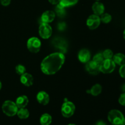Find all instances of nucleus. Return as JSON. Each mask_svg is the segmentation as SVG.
Returning <instances> with one entry per match:
<instances>
[{
	"mask_svg": "<svg viewBox=\"0 0 125 125\" xmlns=\"http://www.w3.org/2000/svg\"><path fill=\"white\" fill-rule=\"evenodd\" d=\"M18 109L15 103L9 100L5 101L2 106V112L9 117L15 115L18 111Z\"/></svg>",
	"mask_w": 125,
	"mask_h": 125,
	"instance_id": "f03ea898",
	"label": "nucleus"
},
{
	"mask_svg": "<svg viewBox=\"0 0 125 125\" xmlns=\"http://www.w3.org/2000/svg\"><path fill=\"white\" fill-rule=\"evenodd\" d=\"M104 60V59L103 56V54L98 53L96 55H95V56L93 58L92 61L100 65L101 63L103 62Z\"/></svg>",
	"mask_w": 125,
	"mask_h": 125,
	"instance_id": "5701e85b",
	"label": "nucleus"
},
{
	"mask_svg": "<svg viewBox=\"0 0 125 125\" xmlns=\"http://www.w3.org/2000/svg\"><path fill=\"white\" fill-rule=\"evenodd\" d=\"M107 118L110 123L112 125H120L125 118V117L120 111L117 109H114L111 110L109 112Z\"/></svg>",
	"mask_w": 125,
	"mask_h": 125,
	"instance_id": "7ed1b4c3",
	"label": "nucleus"
},
{
	"mask_svg": "<svg viewBox=\"0 0 125 125\" xmlns=\"http://www.w3.org/2000/svg\"><path fill=\"white\" fill-rule=\"evenodd\" d=\"M37 100L42 105H46L50 101L49 95L44 91H40L37 95Z\"/></svg>",
	"mask_w": 125,
	"mask_h": 125,
	"instance_id": "9b49d317",
	"label": "nucleus"
},
{
	"mask_svg": "<svg viewBox=\"0 0 125 125\" xmlns=\"http://www.w3.org/2000/svg\"><path fill=\"white\" fill-rule=\"evenodd\" d=\"M115 65L112 59H104L100 65V72L104 74L111 73L115 68Z\"/></svg>",
	"mask_w": 125,
	"mask_h": 125,
	"instance_id": "20e7f679",
	"label": "nucleus"
},
{
	"mask_svg": "<svg viewBox=\"0 0 125 125\" xmlns=\"http://www.w3.org/2000/svg\"><path fill=\"white\" fill-rule=\"evenodd\" d=\"M75 111V106L74 104L70 101L65 102L62 104L61 108V112L62 115L66 118H69L72 117Z\"/></svg>",
	"mask_w": 125,
	"mask_h": 125,
	"instance_id": "423d86ee",
	"label": "nucleus"
},
{
	"mask_svg": "<svg viewBox=\"0 0 125 125\" xmlns=\"http://www.w3.org/2000/svg\"><path fill=\"white\" fill-rule=\"evenodd\" d=\"M112 60L115 64L122 66L125 63V55L122 53H117L114 55Z\"/></svg>",
	"mask_w": 125,
	"mask_h": 125,
	"instance_id": "dca6fc26",
	"label": "nucleus"
},
{
	"mask_svg": "<svg viewBox=\"0 0 125 125\" xmlns=\"http://www.w3.org/2000/svg\"><path fill=\"white\" fill-rule=\"evenodd\" d=\"M74 125V124H69V125Z\"/></svg>",
	"mask_w": 125,
	"mask_h": 125,
	"instance_id": "c9c22d12",
	"label": "nucleus"
},
{
	"mask_svg": "<svg viewBox=\"0 0 125 125\" xmlns=\"http://www.w3.org/2000/svg\"><path fill=\"white\" fill-rule=\"evenodd\" d=\"M15 71L16 73L20 75H22L23 74L25 73L26 72V68L22 65H18L17 67H15Z\"/></svg>",
	"mask_w": 125,
	"mask_h": 125,
	"instance_id": "393cba45",
	"label": "nucleus"
},
{
	"mask_svg": "<svg viewBox=\"0 0 125 125\" xmlns=\"http://www.w3.org/2000/svg\"><path fill=\"white\" fill-rule=\"evenodd\" d=\"M56 15L54 12L51 10L45 11L42 15L41 20L42 23H50L52 22L54 20Z\"/></svg>",
	"mask_w": 125,
	"mask_h": 125,
	"instance_id": "9d476101",
	"label": "nucleus"
},
{
	"mask_svg": "<svg viewBox=\"0 0 125 125\" xmlns=\"http://www.w3.org/2000/svg\"><path fill=\"white\" fill-rule=\"evenodd\" d=\"M20 81L21 84H23L25 86L29 87L31 86L33 84L34 79H33V77L31 74H29V73H25L21 75Z\"/></svg>",
	"mask_w": 125,
	"mask_h": 125,
	"instance_id": "ddd939ff",
	"label": "nucleus"
},
{
	"mask_svg": "<svg viewBox=\"0 0 125 125\" xmlns=\"http://www.w3.org/2000/svg\"><path fill=\"white\" fill-rule=\"evenodd\" d=\"M39 34L44 39H48L52 35V28L48 23H42L39 26Z\"/></svg>",
	"mask_w": 125,
	"mask_h": 125,
	"instance_id": "0eeeda50",
	"label": "nucleus"
},
{
	"mask_svg": "<svg viewBox=\"0 0 125 125\" xmlns=\"http://www.w3.org/2000/svg\"><path fill=\"white\" fill-rule=\"evenodd\" d=\"M66 24L65 23H60L59 24H58V28L59 30L62 31L65 28Z\"/></svg>",
	"mask_w": 125,
	"mask_h": 125,
	"instance_id": "c85d7f7f",
	"label": "nucleus"
},
{
	"mask_svg": "<svg viewBox=\"0 0 125 125\" xmlns=\"http://www.w3.org/2000/svg\"><path fill=\"white\" fill-rule=\"evenodd\" d=\"M100 20L103 23L107 24V23H110L111 21L112 20V16L107 13H103L101 15Z\"/></svg>",
	"mask_w": 125,
	"mask_h": 125,
	"instance_id": "4be33fe9",
	"label": "nucleus"
},
{
	"mask_svg": "<svg viewBox=\"0 0 125 125\" xmlns=\"http://www.w3.org/2000/svg\"><path fill=\"white\" fill-rule=\"evenodd\" d=\"M90 57L91 55L90 51L86 49L81 50L78 53V59L82 63H87L89 62L90 59Z\"/></svg>",
	"mask_w": 125,
	"mask_h": 125,
	"instance_id": "f8f14e48",
	"label": "nucleus"
},
{
	"mask_svg": "<svg viewBox=\"0 0 125 125\" xmlns=\"http://www.w3.org/2000/svg\"><path fill=\"white\" fill-rule=\"evenodd\" d=\"M1 87H2V84H1V81H0V90L1 89Z\"/></svg>",
	"mask_w": 125,
	"mask_h": 125,
	"instance_id": "f704fd0d",
	"label": "nucleus"
},
{
	"mask_svg": "<svg viewBox=\"0 0 125 125\" xmlns=\"http://www.w3.org/2000/svg\"><path fill=\"white\" fill-rule=\"evenodd\" d=\"M102 54L104 59H112V57L114 56V53L112 51L109 50V49L104 50Z\"/></svg>",
	"mask_w": 125,
	"mask_h": 125,
	"instance_id": "b1692460",
	"label": "nucleus"
},
{
	"mask_svg": "<svg viewBox=\"0 0 125 125\" xmlns=\"http://www.w3.org/2000/svg\"><path fill=\"white\" fill-rule=\"evenodd\" d=\"M86 63L87 64L85 65V68H86V70L90 74H93V75H96V74H98L100 72V65L96 63L94 61H89Z\"/></svg>",
	"mask_w": 125,
	"mask_h": 125,
	"instance_id": "1a4fd4ad",
	"label": "nucleus"
},
{
	"mask_svg": "<svg viewBox=\"0 0 125 125\" xmlns=\"http://www.w3.org/2000/svg\"><path fill=\"white\" fill-rule=\"evenodd\" d=\"M95 125H107L106 123H105L104 122H103V120H100L98 121L96 123H95Z\"/></svg>",
	"mask_w": 125,
	"mask_h": 125,
	"instance_id": "7c9ffc66",
	"label": "nucleus"
},
{
	"mask_svg": "<svg viewBox=\"0 0 125 125\" xmlns=\"http://www.w3.org/2000/svg\"><path fill=\"white\" fill-rule=\"evenodd\" d=\"M17 115L20 119H26L29 116V112L28 109L24 108H21L18 110L17 113Z\"/></svg>",
	"mask_w": 125,
	"mask_h": 125,
	"instance_id": "6ab92c4d",
	"label": "nucleus"
},
{
	"mask_svg": "<svg viewBox=\"0 0 125 125\" xmlns=\"http://www.w3.org/2000/svg\"><path fill=\"white\" fill-rule=\"evenodd\" d=\"M92 10L95 15L100 16L104 12V6L103 3L99 1H96L93 4Z\"/></svg>",
	"mask_w": 125,
	"mask_h": 125,
	"instance_id": "4468645a",
	"label": "nucleus"
},
{
	"mask_svg": "<svg viewBox=\"0 0 125 125\" xmlns=\"http://www.w3.org/2000/svg\"><path fill=\"white\" fill-rule=\"evenodd\" d=\"M97 1H99V0H97Z\"/></svg>",
	"mask_w": 125,
	"mask_h": 125,
	"instance_id": "4c0bfd02",
	"label": "nucleus"
},
{
	"mask_svg": "<svg viewBox=\"0 0 125 125\" xmlns=\"http://www.w3.org/2000/svg\"></svg>",
	"mask_w": 125,
	"mask_h": 125,
	"instance_id": "e433bc0d",
	"label": "nucleus"
},
{
	"mask_svg": "<svg viewBox=\"0 0 125 125\" xmlns=\"http://www.w3.org/2000/svg\"><path fill=\"white\" fill-rule=\"evenodd\" d=\"M120 125H125V118L123 119V122H122V123H121Z\"/></svg>",
	"mask_w": 125,
	"mask_h": 125,
	"instance_id": "473e14b6",
	"label": "nucleus"
},
{
	"mask_svg": "<svg viewBox=\"0 0 125 125\" xmlns=\"http://www.w3.org/2000/svg\"><path fill=\"white\" fill-rule=\"evenodd\" d=\"M55 12L60 17H63L65 15V7L61 6L59 4H57L55 9Z\"/></svg>",
	"mask_w": 125,
	"mask_h": 125,
	"instance_id": "412c9836",
	"label": "nucleus"
},
{
	"mask_svg": "<svg viewBox=\"0 0 125 125\" xmlns=\"http://www.w3.org/2000/svg\"><path fill=\"white\" fill-rule=\"evenodd\" d=\"M118 102L121 105L125 106V92H123V94H121L118 98Z\"/></svg>",
	"mask_w": 125,
	"mask_h": 125,
	"instance_id": "a878e982",
	"label": "nucleus"
},
{
	"mask_svg": "<svg viewBox=\"0 0 125 125\" xmlns=\"http://www.w3.org/2000/svg\"><path fill=\"white\" fill-rule=\"evenodd\" d=\"M101 23L100 17L96 15H91L87 20V25L90 29L94 30L100 26Z\"/></svg>",
	"mask_w": 125,
	"mask_h": 125,
	"instance_id": "6e6552de",
	"label": "nucleus"
},
{
	"mask_svg": "<svg viewBox=\"0 0 125 125\" xmlns=\"http://www.w3.org/2000/svg\"><path fill=\"white\" fill-rule=\"evenodd\" d=\"M78 2V0H61L59 4L63 7H66L75 5Z\"/></svg>",
	"mask_w": 125,
	"mask_h": 125,
	"instance_id": "aec40b11",
	"label": "nucleus"
},
{
	"mask_svg": "<svg viewBox=\"0 0 125 125\" xmlns=\"http://www.w3.org/2000/svg\"><path fill=\"white\" fill-rule=\"evenodd\" d=\"M48 1L52 4H57L59 3L61 0H48Z\"/></svg>",
	"mask_w": 125,
	"mask_h": 125,
	"instance_id": "c756f323",
	"label": "nucleus"
},
{
	"mask_svg": "<svg viewBox=\"0 0 125 125\" xmlns=\"http://www.w3.org/2000/svg\"><path fill=\"white\" fill-rule=\"evenodd\" d=\"M65 62V56L61 52H54L46 56L41 63V70L44 74L51 75L57 73Z\"/></svg>",
	"mask_w": 125,
	"mask_h": 125,
	"instance_id": "f257e3e1",
	"label": "nucleus"
},
{
	"mask_svg": "<svg viewBox=\"0 0 125 125\" xmlns=\"http://www.w3.org/2000/svg\"><path fill=\"white\" fill-rule=\"evenodd\" d=\"M101 91H102V87H101V85L99 84H96L94 85L90 89V90L87 91V92L91 94L93 96H98V95L101 94Z\"/></svg>",
	"mask_w": 125,
	"mask_h": 125,
	"instance_id": "f3484780",
	"label": "nucleus"
},
{
	"mask_svg": "<svg viewBox=\"0 0 125 125\" xmlns=\"http://www.w3.org/2000/svg\"><path fill=\"white\" fill-rule=\"evenodd\" d=\"M123 37H124V39L125 40V29L124 32H123Z\"/></svg>",
	"mask_w": 125,
	"mask_h": 125,
	"instance_id": "72a5a7b5",
	"label": "nucleus"
},
{
	"mask_svg": "<svg viewBox=\"0 0 125 125\" xmlns=\"http://www.w3.org/2000/svg\"><path fill=\"white\" fill-rule=\"evenodd\" d=\"M11 0H0V2L4 6H7L10 4Z\"/></svg>",
	"mask_w": 125,
	"mask_h": 125,
	"instance_id": "cd10ccee",
	"label": "nucleus"
},
{
	"mask_svg": "<svg viewBox=\"0 0 125 125\" xmlns=\"http://www.w3.org/2000/svg\"><path fill=\"white\" fill-rule=\"evenodd\" d=\"M52 122V117L48 114H44L41 116L40 119L42 125H50Z\"/></svg>",
	"mask_w": 125,
	"mask_h": 125,
	"instance_id": "a211bd4d",
	"label": "nucleus"
},
{
	"mask_svg": "<svg viewBox=\"0 0 125 125\" xmlns=\"http://www.w3.org/2000/svg\"><path fill=\"white\" fill-rule=\"evenodd\" d=\"M122 90H123V92H125V84H124V85L122 86Z\"/></svg>",
	"mask_w": 125,
	"mask_h": 125,
	"instance_id": "2f4dec72",
	"label": "nucleus"
},
{
	"mask_svg": "<svg viewBox=\"0 0 125 125\" xmlns=\"http://www.w3.org/2000/svg\"><path fill=\"white\" fill-rule=\"evenodd\" d=\"M119 73L122 78L125 79V63L120 67L119 69Z\"/></svg>",
	"mask_w": 125,
	"mask_h": 125,
	"instance_id": "bb28decb",
	"label": "nucleus"
},
{
	"mask_svg": "<svg viewBox=\"0 0 125 125\" xmlns=\"http://www.w3.org/2000/svg\"><path fill=\"white\" fill-rule=\"evenodd\" d=\"M28 103H29V100L28 97L25 95H21L17 98L15 104L18 108L21 109L24 108L28 105Z\"/></svg>",
	"mask_w": 125,
	"mask_h": 125,
	"instance_id": "2eb2a0df",
	"label": "nucleus"
},
{
	"mask_svg": "<svg viewBox=\"0 0 125 125\" xmlns=\"http://www.w3.org/2000/svg\"><path fill=\"white\" fill-rule=\"evenodd\" d=\"M27 48L29 51L33 53L39 52L41 48V42L37 37H33L27 42Z\"/></svg>",
	"mask_w": 125,
	"mask_h": 125,
	"instance_id": "39448f33",
	"label": "nucleus"
}]
</instances>
